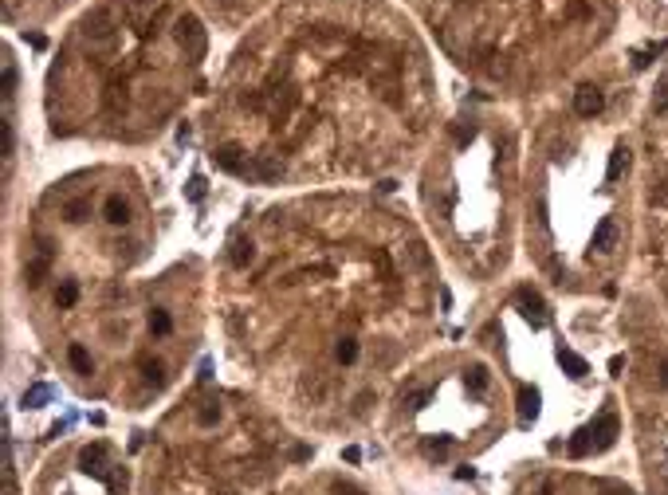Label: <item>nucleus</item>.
I'll return each mask as SVG.
<instances>
[{
	"instance_id": "1",
	"label": "nucleus",
	"mask_w": 668,
	"mask_h": 495,
	"mask_svg": "<svg viewBox=\"0 0 668 495\" xmlns=\"http://www.w3.org/2000/svg\"><path fill=\"white\" fill-rule=\"evenodd\" d=\"M177 44H181L193 60L205 55V28H201L197 16H181V20H177Z\"/></svg>"
},
{
	"instance_id": "2",
	"label": "nucleus",
	"mask_w": 668,
	"mask_h": 495,
	"mask_svg": "<svg viewBox=\"0 0 668 495\" xmlns=\"http://www.w3.org/2000/svg\"><path fill=\"white\" fill-rule=\"evenodd\" d=\"M213 165H217L220 173H232V177H248V170H252V161H248V154H244L240 145H220L217 154H213Z\"/></svg>"
},
{
	"instance_id": "3",
	"label": "nucleus",
	"mask_w": 668,
	"mask_h": 495,
	"mask_svg": "<svg viewBox=\"0 0 668 495\" xmlns=\"http://www.w3.org/2000/svg\"><path fill=\"white\" fill-rule=\"evenodd\" d=\"M515 303H519L523 318L531 323V330H543V326H547V303L539 299V291H531V287H519V295H515Z\"/></svg>"
},
{
	"instance_id": "4",
	"label": "nucleus",
	"mask_w": 668,
	"mask_h": 495,
	"mask_svg": "<svg viewBox=\"0 0 668 495\" xmlns=\"http://www.w3.org/2000/svg\"><path fill=\"white\" fill-rule=\"evenodd\" d=\"M602 107H606V95L597 91V87H578L574 91V110L582 114V118H594V114H602Z\"/></svg>"
},
{
	"instance_id": "5",
	"label": "nucleus",
	"mask_w": 668,
	"mask_h": 495,
	"mask_svg": "<svg viewBox=\"0 0 668 495\" xmlns=\"http://www.w3.org/2000/svg\"><path fill=\"white\" fill-rule=\"evenodd\" d=\"M102 460H107V444H91L79 452V471H87V476H95V480H107V468H102Z\"/></svg>"
},
{
	"instance_id": "6",
	"label": "nucleus",
	"mask_w": 668,
	"mask_h": 495,
	"mask_svg": "<svg viewBox=\"0 0 668 495\" xmlns=\"http://www.w3.org/2000/svg\"><path fill=\"white\" fill-rule=\"evenodd\" d=\"M617 429H621V424H617V417H613V413H606V417L594 424V448H597V452L613 448V440H617Z\"/></svg>"
},
{
	"instance_id": "7",
	"label": "nucleus",
	"mask_w": 668,
	"mask_h": 495,
	"mask_svg": "<svg viewBox=\"0 0 668 495\" xmlns=\"http://www.w3.org/2000/svg\"><path fill=\"white\" fill-rule=\"evenodd\" d=\"M613 244H617V224L613 217H602L594 228V252H613Z\"/></svg>"
},
{
	"instance_id": "8",
	"label": "nucleus",
	"mask_w": 668,
	"mask_h": 495,
	"mask_svg": "<svg viewBox=\"0 0 668 495\" xmlns=\"http://www.w3.org/2000/svg\"><path fill=\"white\" fill-rule=\"evenodd\" d=\"M539 389L534 386H519V424H531L539 417Z\"/></svg>"
},
{
	"instance_id": "9",
	"label": "nucleus",
	"mask_w": 668,
	"mask_h": 495,
	"mask_svg": "<svg viewBox=\"0 0 668 495\" xmlns=\"http://www.w3.org/2000/svg\"><path fill=\"white\" fill-rule=\"evenodd\" d=\"M102 217H107V224L122 228V224H130V205H126L122 197H107V205H102Z\"/></svg>"
},
{
	"instance_id": "10",
	"label": "nucleus",
	"mask_w": 668,
	"mask_h": 495,
	"mask_svg": "<svg viewBox=\"0 0 668 495\" xmlns=\"http://www.w3.org/2000/svg\"><path fill=\"white\" fill-rule=\"evenodd\" d=\"M559 366H562V370H566L570 377H586V374H590V366H586V358H582V354L566 350V346L559 350Z\"/></svg>"
},
{
	"instance_id": "11",
	"label": "nucleus",
	"mask_w": 668,
	"mask_h": 495,
	"mask_svg": "<svg viewBox=\"0 0 668 495\" xmlns=\"http://www.w3.org/2000/svg\"><path fill=\"white\" fill-rule=\"evenodd\" d=\"M629 170V150L625 145H617L613 154H609V165H606V181H617L621 173Z\"/></svg>"
},
{
	"instance_id": "12",
	"label": "nucleus",
	"mask_w": 668,
	"mask_h": 495,
	"mask_svg": "<svg viewBox=\"0 0 668 495\" xmlns=\"http://www.w3.org/2000/svg\"><path fill=\"white\" fill-rule=\"evenodd\" d=\"M594 452V429H578V433L570 436V456H590Z\"/></svg>"
},
{
	"instance_id": "13",
	"label": "nucleus",
	"mask_w": 668,
	"mask_h": 495,
	"mask_svg": "<svg viewBox=\"0 0 668 495\" xmlns=\"http://www.w3.org/2000/svg\"><path fill=\"white\" fill-rule=\"evenodd\" d=\"M48 401H55V389L51 386H32L24 393V409H44Z\"/></svg>"
},
{
	"instance_id": "14",
	"label": "nucleus",
	"mask_w": 668,
	"mask_h": 495,
	"mask_svg": "<svg viewBox=\"0 0 668 495\" xmlns=\"http://www.w3.org/2000/svg\"><path fill=\"white\" fill-rule=\"evenodd\" d=\"M280 173H283L280 161H271V157H260V161H252L248 177H264V181H271V177H280Z\"/></svg>"
},
{
	"instance_id": "15",
	"label": "nucleus",
	"mask_w": 668,
	"mask_h": 495,
	"mask_svg": "<svg viewBox=\"0 0 668 495\" xmlns=\"http://www.w3.org/2000/svg\"><path fill=\"white\" fill-rule=\"evenodd\" d=\"M142 377H146L154 389H161L165 386V366H161L158 358H146V362H142Z\"/></svg>"
},
{
	"instance_id": "16",
	"label": "nucleus",
	"mask_w": 668,
	"mask_h": 495,
	"mask_svg": "<svg viewBox=\"0 0 668 495\" xmlns=\"http://www.w3.org/2000/svg\"><path fill=\"white\" fill-rule=\"evenodd\" d=\"M252 260H255L252 240H232V264H236V267H248Z\"/></svg>"
},
{
	"instance_id": "17",
	"label": "nucleus",
	"mask_w": 668,
	"mask_h": 495,
	"mask_svg": "<svg viewBox=\"0 0 668 495\" xmlns=\"http://www.w3.org/2000/svg\"><path fill=\"white\" fill-rule=\"evenodd\" d=\"M83 32H87V36H95V39H107V36H110V20H107V12H95L91 20H87Z\"/></svg>"
},
{
	"instance_id": "18",
	"label": "nucleus",
	"mask_w": 668,
	"mask_h": 495,
	"mask_svg": "<svg viewBox=\"0 0 668 495\" xmlns=\"http://www.w3.org/2000/svg\"><path fill=\"white\" fill-rule=\"evenodd\" d=\"M150 330L158 334V339H165L173 330V318H170V311H150Z\"/></svg>"
},
{
	"instance_id": "19",
	"label": "nucleus",
	"mask_w": 668,
	"mask_h": 495,
	"mask_svg": "<svg viewBox=\"0 0 668 495\" xmlns=\"http://www.w3.org/2000/svg\"><path fill=\"white\" fill-rule=\"evenodd\" d=\"M464 386L472 389V393H484V389H487V370H484V366H472V370L464 374Z\"/></svg>"
},
{
	"instance_id": "20",
	"label": "nucleus",
	"mask_w": 668,
	"mask_h": 495,
	"mask_svg": "<svg viewBox=\"0 0 668 495\" xmlns=\"http://www.w3.org/2000/svg\"><path fill=\"white\" fill-rule=\"evenodd\" d=\"M334 358H338L342 366H350V362H358V342L354 339H342L338 346H334Z\"/></svg>"
},
{
	"instance_id": "21",
	"label": "nucleus",
	"mask_w": 668,
	"mask_h": 495,
	"mask_svg": "<svg viewBox=\"0 0 668 495\" xmlns=\"http://www.w3.org/2000/svg\"><path fill=\"white\" fill-rule=\"evenodd\" d=\"M205 193H208L205 177H189V185H185V197H189L193 205H201V201H205Z\"/></svg>"
},
{
	"instance_id": "22",
	"label": "nucleus",
	"mask_w": 668,
	"mask_h": 495,
	"mask_svg": "<svg viewBox=\"0 0 668 495\" xmlns=\"http://www.w3.org/2000/svg\"><path fill=\"white\" fill-rule=\"evenodd\" d=\"M67 358H71V366L79 370V374H91V354H87L83 346H71V350H67Z\"/></svg>"
},
{
	"instance_id": "23",
	"label": "nucleus",
	"mask_w": 668,
	"mask_h": 495,
	"mask_svg": "<svg viewBox=\"0 0 668 495\" xmlns=\"http://www.w3.org/2000/svg\"><path fill=\"white\" fill-rule=\"evenodd\" d=\"M0 154H4V161L12 157V122L0 118Z\"/></svg>"
},
{
	"instance_id": "24",
	"label": "nucleus",
	"mask_w": 668,
	"mask_h": 495,
	"mask_svg": "<svg viewBox=\"0 0 668 495\" xmlns=\"http://www.w3.org/2000/svg\"><path fill=\"white\" fill-rule=\"evenodd\" d=\"M405 255H409V264H413V267H428V252H425V244H409V248H405Z\"/></svg>"
},
{
	"instance_id": "25",
	"label": "nucleus",
	"mask_w": 668,
	"mask_h": 495,
	"mask_svg": "<svg viewBox=\"0 0 668 495\" xmlns=\"http://www.w3.org/2000/svg\"><path fill=\"white\" fill-rule=\"evenodd\" d=\"M87 217H91V205H87V201H71V205H67V220H71V224H83Z\"/></svg>"
},
{
	"instance_id": "26",
	"label": "nucleus",
	"mask_w": 668,
	"mask_h": 495,
	"mask_svg": "<svg viewBox=\"0 0 668 495\" xmlns=\"http://www.w3.org/2000/svg\"><path fill=\"white\" fill-rule=\"evenodd\" d=\"M75 299H79V287H75V283H63V287L55 291V303H60V307H75Z\"/></svg>"
},
{
	"instance_id": "27",
	"label": "nucleus",
	"mask_w": 668,
	"mask_h": 495,
	"mask_svg": "<svg viewBox=\"0 0 668 495\" xmlns=\"http://www.w3.org/2000/svg\"><path fill=\"white\" fill-rule=\"evenodd\" d=\"M12 91H16V67L8 63V67H4V79H0V95H4V102L12 98Z\"/></svg>"
},
{
	"instance_id": "28",
	"label": "nucleus",
	"mask_w": 668,
	"mask_h": 495,
	"mask_svg": "<svg viewBox=\"0 0 668 495\" xmlns=\"http://www.w3.org/2000/svg\"><path fill=\"white\" fill-rule=\"evenodd\" d=\"M452 448V436H437V440H425V452L428 456H444Z\"/></svg>"
},
{
	"instance_id": "29",
	"label": "nucleus",
	"mask_w": 668,
	"mask_h": 495,
	"mask_svg": "<svg viewBox=\"0 0 668 495\" xmlns=\"http://www.w3.org/2000/svg\"><path fill=\"white\" fill-rule=\"evenodd\" d=\"M197 421H201V424H217L220 421V405H217V401H208L205 409L197 413Z\"/></svg>"
},
{
	"instance_id": "30",
	"label": "nucleus",
	"mask_w": 668,
	"mask_h": 495,
	"mask_svg": "<svg viewBox=\"0 0 668 495\" xmlns=\"http://www.w3.org/2000/svg\"><path fill=\"white\" fill-rule=\"evenodd\" d=\"M668 110V83H660L656 87V114H665Z\"/></svg>"
},
{
	"instance_id": "31",
	"label": "nucleus",
	"mask_w": 668,
	"mask_h": 495,
	"mask_svg": "<svg viewBox=\"0 0 668 495\" xmlns=\"http://www.w3.org/2000/svg\"><path fill=\"white\" fill-rule=\"evenodd\" d=\"M476 142V126H464V130H456V145H472Z\"/></svg>"
},
{
	"instance_id": "32",
	"label": "nucleus",
	"mask_w": 668,
	"mask_h": 495,
	"mask_svg": "<svg viewBox=\"0 0 668 495\" xmlns=\"http://www.w3.org/2000/svg\"><path fill=\"white\" fill-rule=\"evenodd\" d=\"M653 205H668V177L660 181V189H653Z\"/></svg>"
},
{
	"instance_id": "33",
	"label": "nucleus",
	"mask_w": 668,
	"mask_h": 495,
	"mask_svg": "<svg viewBox=\"0 0 668 495\" xmlns=\"http://www.w3.org/2000/svg\"><path fill=\"white\" fill-rule=\"evenodd\" d=\"M621 370H625V358H621V354H617V358H609V374L617 377V374H621Z\"/></svg>"
},
{
	"instance_id": "34",
	"label": "nucleus",
	"mask_w": 668,
	"mask_h": 495,
	"mask_svg": "<svg viewBox=\"0 0 668 495\" xmlns=\"http://www.w3.org/2000/svg\"><path fill=\"white\" fill-rule=\"evenodd\" d=\"M342 456H346V460H350V464H358V460H362V448H346V452H342Z\"/></svg>"
},
{
	"instance_id": "35",
	"label": "nucleus",
	"mask_w": 668,
	"mask_h": 495,
	"mask_svg": "<svg viewBox=\"0 0 668 495\" xmlns=\"http://www.w3.org/2000/svg\"><path fill=\"white\" fill-rule=\"evenodd\" d=\"M334 492H338V495H362L358 487H350V483H334Z\"/></svg>"
},
{
	"instance_id": "36",
	"label": "nucleus",
	"mask_w": 668,
	"mask_h": 495,
	"mask_svg": "<svg viewBox=\"0 0 668 495\" xmlns=\"http://www.w3.org/2000/svg\"><path fill=\"white\" fill-rule=\"evenodd\" d=\"M24 39H28V44H32L36 51H44V48H48V39H44V36H24Z\"/></svg>"
},
{
	"instance_id": "37",
	"label": "nucleus",
	"mask_w": 668,
	"mask_h": 495,
	"mask_svg": "<svg viewBox=\"0 0 668 495\" xmlns=\"http://www.w3.org/2000/svg\"><path fill=\"white\" fill-rule=\"evenodd\" d=\"M377 189H381V193H393V189H397V181H393V177H386V181H377Z\"/></svg>"
},
{
	"instance_id": "38",
	"label": "nucleus",
	"mask_w": 668,
	"mask_h": 495,
	"mask_svg": "<svg viewBox=\"0 0 668 495\" xmlns=\"http://www.w3.org/2000/svg\"><path fill=\"white\" fill-rule=\"evenodd\" d=\"M428 397H433V393H417V397H413V409H425Z\"/></svg>"
},
{
	"instance_id": "39",
	"label": "nucleus",
	"mask_w": 668,
	"mask_h": 495,
	"mask_svg": "<svg viewBox=\"0 0 668 495\" xmlns=\"http://www.w3.org/2000/svg\"><path fill=\"white\" fill-rule=\"evenodd\" d=\"M660 381H665V389H668V362L660 366Z\"/></svg>"
}]
</instances>
